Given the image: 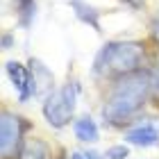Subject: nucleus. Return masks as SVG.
Masks as SVG:
<instances>
[{
  "label": "nucleus",
  "instance_id": "nucleus-10",
  "mask_svg": "<svg viewBox=\"0 0 159 159\" xmlns=\"http://www.w3.org/2000/svg\"><path fill=\"white\" fill-rule=\"evenodd\" d=\"M73 9L77 14L80 20H84V23H89L93 30L100 32V23H98V11L93 9V7H89L86 2H73Z\"/></svg>",
  "mask_w": 159,
  "mask_h": 159
},
{
  "label": "nucleus",
  "instance_id": "nucleus-13",
  "mask_svg": "<svg viewBox=\"0 0 159 159\" xmlns=\"http://www.w3.org/2000/svg\"><path fill=\"white\" fill-rule=\"evenodd\" d=\"M150 32H152V39L159 43V11H157V16L152 18V27H150Z\"/></svg>",
  "mask_w": 159,
  "mask_h": 159
},
{
  "label": "nucleus",
  "instance_id": "nucleus-12",
  "mask_svg": "<svg viewBox=\"0 0 159 159\" xmlns=\"http://www.w3.org/2000/svg\"><path fill=\"white\" fill-rule=\"evenodd\" d=\"M129 157V148L123 143V146H111L105 150V159H127Z\"/></svg>",
  "mask_w": 159,
  "mask_h": 159
},
{
  "label": "nucleus",
  "instance_id": "nucleus-1",
  "mask_svg": "<svg viewBox=\"0 0 159 159\" xmlns=\"http://www.w3.org/2000/svg\"><path fill=\"white\" fill-rule=\"evenodd\" d=\"M148 98H150V70L139 68L116 77L102 107L105 123H109L114 127L129 123V118L141 111Z\"/></svg>",
  "mask_w": 159,
  "mask_h": 159
},
{
  "label": "nucleus",
  "instance_id": "nucleus-9",
  "mask_svg": "<svg viewBox=\"0 0 159 159\" xmlns=\"http://www.w3.org/2000/svg\"><path fill=\"white\" fill-rule=\"evenodd\" d=\"M73 132H75V139L82 141V143H96L100 139V129L96 125V120L91 116H82L73 123Z\"/></svg>",
  "mask_w": 159,
  "mask_h": 159
},
{
  "label": "nucleus",
  "instance_id": "nucleus-4",
  "mask_svg": "<svg viewBox=\"0 0 159 159\" xmlns=\"http://www.w3.org/2000/svg\"><path fill=\"white\" fill-rule=\"evenodd\" d=\"M23 129H25V120L18 114L2 109V114H0V157L2 159H16L25 141Z\"/></svg>",
  "mask_w": 159,
  "mask_h": 159
},
{
  "label": "nucleus",
  "instance_id": "nucleus-2",
  "mask_svg": "<svg viewBox=\"0 0 159 159\" xmlns=\"http://www.w3.org/2000/svg\"><path fill=\"white\" fill-rule=\"evenodd\" d=\"M146 59V46L141 41H109L96 57V70L98 75H111L120 77L125 73L139 70Z\"/></svg>",
  "mask_w": 159,
  "mask_h": 159
},
{
  "label": "nucleus",
  "instance_id": "nucleus-5",
  "mask_svg": "<svg viewBox=\"0 0 159 159\" xmlns=\"http://www.w3.org/2000/svg\"><path fill=\"white\" fill-rule=\"evenodd\" d=\"M125 143L139 146V148H152L159 143V127L150 120L136 123V125L125 129Z\"/></svg>",
  "mask_w": 159,
  "mask_h": 159
},
{
  "label": "nucleus",
  "instance_id": "nucleus-7",
  "mask_svg": "<svg viewBox=\"0 0 159 159\" xmlns=\"http://www.w3.org/2000/svg\"><path fill=\"white\" fill-rule=\"evenodd\" d=\"M30 75H32V96H43L46 98L48 93H52V73L43 66L41 61L32 59L30 61Z\"/></svg>",
  "mask_w": 159,
  "mask_h": 159
},
{
  "label": "nucleus",
  "instance_id": "nucleus-11",
  "mask_svg": "<svg viewBox=\"0 0 159 159\" xmlns=\"http://www.w3.org/2000/svg\"><path fill=\"white\" fill-rule=\"evenodd\" d=\"M150 100L159 105V61L150 70Z\"/></svg>",
  "mask_w": 159,
  "mask_h": 159
},
{
  "label": "nucleus",
  "instance_id": "nucleus-16",
  "mask_svg": "<svg viewBox=\"0 0 159 159\" xmlns=\"http://www.w3.org/2000/svg\"><path fill=\"white\" fill-rule=\"evenodd\" d=\"M18 2H20V5H30L32 0H18Z\"/></svg>",
  "mask_w": 159,
  "mask_h": 159
},
{
  "label": "nucleus",
  "instance_id": "nucleus-15",
  "mask_svg": "<svg viewBox=\"0 0 159 159\" xmlns=\"http://www.w3.org/2000/svg\"><path fill=\"white\" fill-rule=\"evenodd\" d=\"M70 159H86L84 155H80V152H73V155H70Z\"/></svg>",
  "mask_w": 159,
  "mask_h": 159
},
{
  "label": "nucleus",
  "instance_id": "nucleus-14",
  "mask_svg": "<svg viewBox=\"0 0 159 159\" xmlns=\"http://www.w3.org/2000/svg\"><path fill=\"white\" fill-rule=\"evenodd\" d=\"M2 46H5V50L9 48L11 46V37H7V34H5V37H2Z\"/></svg>",
  "mask_w": 159,
  "mask_h": 159
},
{
  "label": "nucleus",
  "instance_id": "nucleus-3",
  "mask_svg": "<svg viewBox=\"0 0 159 159\" xmlns=\"http://www.w3.org/2000/svg\"><path fill=\"white\" fill-rule=\"evenodd\" d=\"M75 98H77V84H66L61 89L48 93L43 98V116H46L48 125L57 129L66 127L75 114Z\"/></svg>",
  "mask_w": 159,
  "mask_h": 159
},
{
  "label": "nucleus",
  "instance_id": "nucleus-6",
  "mask_svg": "<svg viewBox=\"0 0 159 159\" xmlns=\"http://www.w3.org/2000/svg\"><path fill=\"white\" fill-rule=\"evenodd\" d=\"M5 70L9 75L14 89L18 91V100L25 102L27 98L32 96V75H30V68H25L20 61H7L5 64Z\"/></svg>",
  "mask_w": 159,
  "mask_h": 159
},
{
  "label": "nucleus",
  "instance_id": "nucleus-8",
  "mask_svg": "<svg viewBox=\"0 0 159 159\" xmlns=\"http://www.w3.org/2000/svg\"><path fill=\"white\" fill-rule=\"evenodd\" d=\"M16 159H50V146L43 139L30 136V139L23 141Z\"/></svg>",
  "mask_w": 159,
  "mask_h": 159
}]
</instances>
